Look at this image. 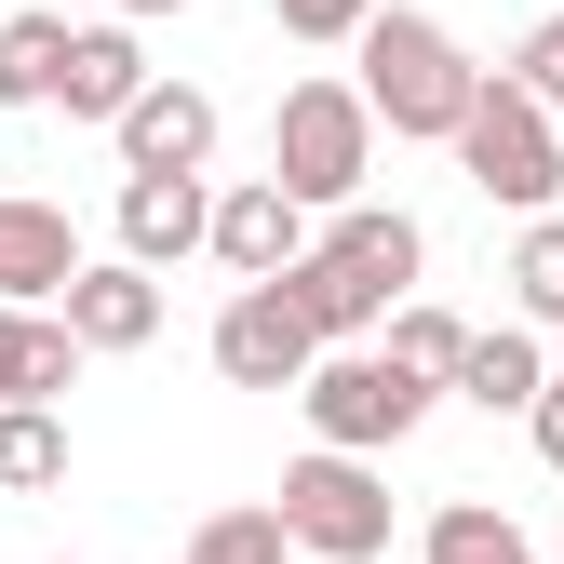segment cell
I'll list each match as a JSON object with an SVG mask.
<instances>
[{"label": "cell", "instance_id": "cell-2", "mask_svg": "<svg viewBox=\"0 0 564 564\" xmlns=\"http://www.w3.org/2000/svg\"><path fill=\"white\" fill-rule=\"evenodd\" d=\"M349 54H364V108H377L390 134H416V149H457V121L484 108V67L457 54L444 14H403V0H390Z\"/></svg>", "mask_w": 564, "mask_h": 564}, {"label": "cell", "instance_id": "cell-3", "mask_svg": "<svg viewBox=\"0 0 564 564\" xmlns=\"http://www.w3.org/2000/svg\"><path fill=\"white\" fill-rule=\"evenodd\" d=\"M269 175L310 202V216H349L364 202V175H377V108H364V82H296L282 95V121H269Z\"/></svg>", "mask_w": 564, "mask_h": 564}, {"label": "cell", "instance_id": "cell-9", "mask_svg": "<svg viewBox=\"0 0 564 564\" xmlns=\"http://www.w3.org/2000/svg\"><path fill=\"white\" fill-rule=\"evenodd\" d=\"M82 229H67V202H28L0 188V310H67V282H82Z\"/></svg>", "mask_w": 564, "mask_h": 564}, {"label": "cell", "instance_id": "cell-5", "mask_svg": "<svg viewBox=\"0 0 564 564\" xmlns=\"http://www.w3.org/2000/svg\"><path fill=\"white\" fill-rule=\"evenodd\" d=\"M296 403H310V444H323V457H390L444 390H431V377H403L390 349H323V377H310Z\"/></svg>", "mask_w": 564, "mask_h": 564}, {"label": "cell", "instance_id": "cell-26", "mask_svg": "<svg viewBox=\"0 0 564 564\" xmlns=\"http://www.w3.org/2000/svg\"><path fill=\"white\" fill-rule=\"evenodd\" d=\"M551 564H564V538H551Z\"/></svg>", "mask_w": 564, "mask_h": 564}, {"label": "cell", "instance_id": "cell-4", "mask_svg": "<svg viewBox=\"0 0 564 564\" xmlns=\"http://www.w3.org/2000/svg\"><path fill=\"white\" fill-rule=\"evenodd\" d=\"M457 162H470V188H484V202H511V216L538 229L551 202H564V121L511 82V67H484V108L457 121Z\"/></svg>", "mask_w": 564, "mask_h": 564}, {"label": "cell", "instance_id": "cell-18", "mask_svg": "<svg viewBox=\"0 0 564 564\" xmlns=\"http://www.w3.org/2000/svg\"><path fill=\"white\" fill-rule=\"evenodd\" d=\"M54 484H67V416L14 403V416H0V498H54Z\"/></svg>", "mask_w": 564, "mask_h": 564}, {"label": "cell", "instance_id": "cell-8", "mask_svg": "<svg viewBox=\"0 0 564 564\" xmlns=\"http://www.w3.org/2000/svg\"><path fill=\"white\" fill-rule=\"evenodd\" d=\"M323 229H310V202L282 188V175H242V188H216V269L229 282H282Z\"/></svg>", "mask_w": 564, "mask_h": 564}, {"label": "cell", "instance_id": "cell-16", "mask_svg": "<svg viewBox=\"0 0 564 564\" xmlns=\"http://www.w3.org/2000/svg\"><path fill=\"white\" fill-rule=\"evenodd\" d=\"M416 564H538V538H524L498 498H444L431 538H416Z\"/></svg>", "mask_w": 564, "mask_h": 564}, {"label": "cell", "instance_id": "cell-17", "mask_svg": "<svg viewBox=\"0 0 564 564\" xmlns=\"http://www.w3.org/2000/svg\"><path fill=\"white\" fill-rule=\"evenodd\" d=\"M67 41H82L67 14H14L0 28V108H54L67 95Z\"/></svg>", "mask_w": 564, "mask_h": 564}, {"label": "cell", "instance_id": "cell-7", "mask_svg": "<svg viewBox=\"0 0 564 564\" xmlns=\"http://www.w3.org/2000/svg\"><path fill=\"white\" fill-rule=\"evenodd\" d=\"M216 377L229 390H310L323 377V336H310V310L282 296V282H242L216 310Z\"/></svg>", "mask_w": 564, "mask_h": 564}, {"label": "cell", "instance_id": "cell-15", "mask_svg": "<svg viewBox=\"0 0 564 564\" xmlns=\"http://www.w3.org/2000/svg\"><path fill=\"white\" fill-rule=\"evenodd\" d=\"M538 390H551V349H538V323H498V336H470V364H457V403H484V416H538Z\"/></svg>", "mask_w": 564, "mask_h": 564}, {"label": "cell", "instance_id": "cell-19", "mask_svg": "<svg viewBox=\"0 0 564 564\" xmlns=\"http://www.w3.org/2000/svg\"><path fill=\"white\" fill-rule=\"evenodd\" d=\"M377 349H390L403 377H431V390H457V364H470V323L416 296V310H390V336H377Z\"/></svg>", "mask_w": 564, "mask_h": 564}, {"label": "cell", "instance_id": "cell-1", "mask_svg": "<svg viewBox=\"0 0 564 564\" xmlns=\"http://www.w3.org/2000/svg\"><path fill=\"white\" fill-rule=\"evenodd\" d=\"M416 269H431L416 216H390V202H349V216H323V242L282 269V296L310 310L323 349H364L390 310H416Z\"/></svg>", "mask_w": 564, "mask_h": 564}, {"label": "cell", "instance_id": "cell-20", "mask_svg": "<svg viewBox=\"0 0 564 564\" xmlns=\"http://www.w3.org/2000/svg\"><path fill=\"white\" fill-rule=\"evenodd\" d=\"M175 564H296V538H282V511H216Z\"/></svg>", "mask_w": 564, "mask_h": 564}, {"label": "cell", "instance_id": "cell-12", "mask_svg": "<svg viewBox=\"0 0 564 564\" xmlns=\"http://www.w3.org/2000/svg\"><path fill=\"white\" fill-rule=\"evenodd\" d=\"M67 336H82V349H149V336H162V269L95 256L82 282H67Z\"/></svg>", "mask_w": 564, "mask_h": 564}, {"label": "cell", "instance_id": "cell-13", "mask_svg": "<svg viewBox=\"0 0 564 564\" xmlns=\"http://www.w3.org/2000/svg\"><path fill=\"white\" fill-rule=\"evenodd\" d=\"M149 82H162V67L134 54V28H82V41H67V95H54V108H67V121H108V134H121Z\"/></svg>", "mask_w": 564, "mask_h": 564}, {"label": "cell", "instance_id": "cell-23", "mask_svg": "<svg viewBox=\"0 0 564 564\" xmlns=\"http://www.w3.org/2000/svg\"><path fill=\"white\" fill-rule=\"evenodd\" d=\"M377 14H390V0H269V28H282V41H364Z\"/></svg>", "mask_w": 564, "mask_h": 564}, {"label": "cell", "instance_id": "cell-11", "mask_svg": "<svg viewBox=\"0 0 564 564\" xmlns=\"http://www.w3.org/2000/svg\"><path fill=\"white\" fill-rule=\"evenodd\" d=\"M216 162V95L202 82H149L121 121V175H202Z\"/></svg>", "mask_w": 564, "mask_h": 564}, {"label": "cell", "instance_id": "cell-22", "mask_svg": "<svg viewBox=\"0 0 564 564\" xmlns=\"http://www.w3.org/2000/svg\"><path fill=\"white\" fill-rule=\"evenodd\" d=\"M511 82H524V95H538V108L564 121V0H551V14H538V28L511 41Z\"/></svg>", "mask_w": 564, "mask_h": 564}, {"label": "cell", "instance_id": "cell-25", "mask_svg": "<svg viewBox=\"0 0 564 564\" xmlns=\"http://www.w3.org/2000/svg\"><path fill=\"white\" fill-rule=\"evenodd\" d=\"M121 14H188V0H121Z\"/></svg>", "mask_w": 564, "mask_h": 564}, {"label": "cell", "instance_id": "cell-21", "mask_svg": "<svg viewBox=\"0 0 564 564\" xmlns=\"http://www.w3.org/2000/svg\"><path fill=\"white\" fill-rule=\"evenodd\" d=\"M511 310H524V323H564V216H538V229L511 242Z\"/></svg>", "mask_w": 564, "mask_h": 564}, {"label": "cell", "instance_id": "cell-6", "mask_svg": "<svg viewBox=\"0 0 564 564\" xmlns=\"http://www.w3.org/2000/svg\"><path fill=\"white\" fill-rule=\"evenodd\" d=\"M282 538H296L310 564H377L390 551V484H377V457H296V470H282Z\"/></svg>", "mask_w": 564, "mask_h": 564}, {"label": "cell", "instance_id": "cell-24", "mask_svg": "<svg viewBox=\"0 0 564 564\" xmlns=\"http://www.w3.org/2000/svg\"><path fill=\"white\" fill-rule=\"evenodd\" d=\"M524 431H538V457H551V470H564V377H551V390H538V416H524Z\"/></svg>", "mask_w": 564, "mask_h": 564}, {"label": "cell", "instance_id": "cell-14", "mask_svg": "<svg viewBox=\"0 0 564 564\" xmlns=\"http://www.w3.org/2000/svg\"><path fill=\"white\" fill-rule=\"evenodd\" d=\"M67 377H82L67 310H0V416H14V403H54Z\"/></svg>", "mask_w": 564, "mask_h": 564}, {"label": "cell", "instance_id": "cell-10", "mask_svg": "<svg viewBox=\"0 0 564 564\" xmlns=\"http://www.w3.org/2000/svg\"><path fill=\"white\" fill-rule=\"evenodd\" d=\"M121 256L134 269L216 256V188H202V175H121Z\"/></svg>", "mask_w": 564, "mask_h": 564}]
</instances>
